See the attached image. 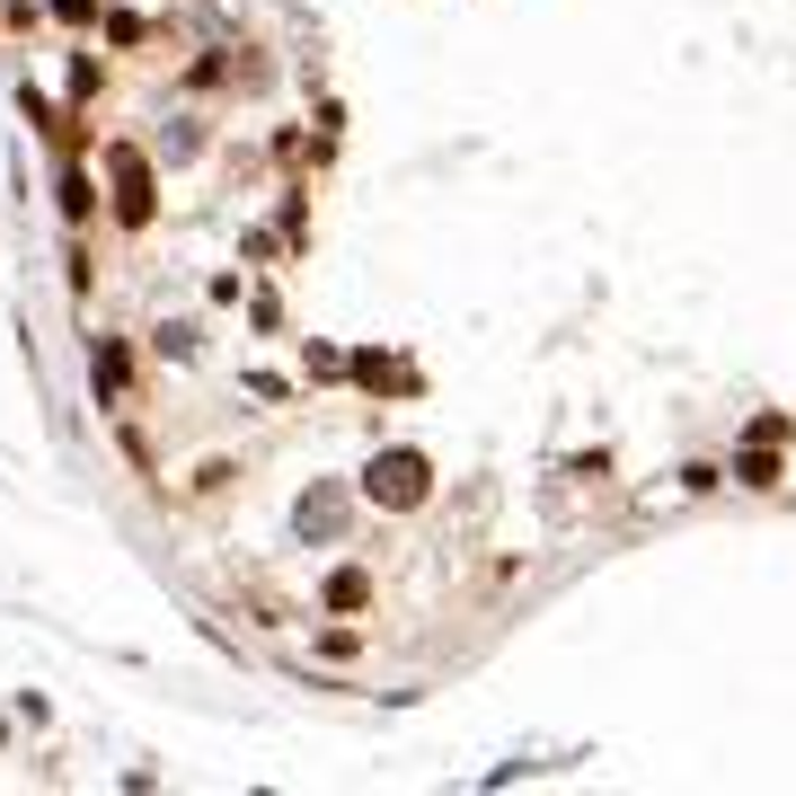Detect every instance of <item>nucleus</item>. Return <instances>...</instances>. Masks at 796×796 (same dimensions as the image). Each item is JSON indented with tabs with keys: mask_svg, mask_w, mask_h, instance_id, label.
<instances>
[{
	"mask_svg": "<svg viewBox=\"0 0 796 796\" xmlns=\"http://www.w3.org/2000/svg\"><path fill=\"white\" fill-rule=\"evenodd\" d=\"M115 177H124V222H142V213H151V177H142V160H115Z\"/></svg>",
	"mask_w": 796,
	"mask_h": 796,
	"instance_id": "nucleus-2",
	"label": "nucleus"
},
{
	"mask_svg": "<svg viewBox=\"0 0 796 796\" xmlns=\"http://www.w3.org/2000/svg\"><path fill=\"white\" fill-rule=\"evenodd\" d=\"M372 496H381V505H416V496H425V460H416V451L372 460Z\"/></svg>",
	"mask_w": 796,
	"mask_h": 796,
	"instance_id": "nucleus-1",
	"label": "nucleus"
}]
</instances>
